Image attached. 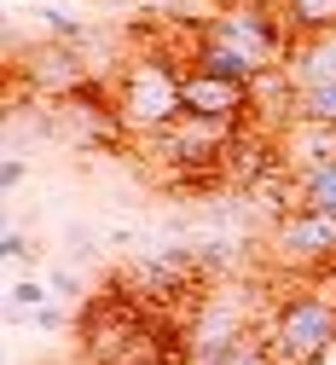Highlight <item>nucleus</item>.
Masks as SVG:
<instances>
[{
    "label": "nucleus",
    "mask_w": 336,
    "mask_h": 365,
    "mask_svg": "<svg viewBox=\"0 0 336 365\" xmlns=\"http://www.w3.org/2000/svg\"><path fill=\"white\" fill-rule=\"evenodd\" d=\"M0 255H6L12 267H24V261H35V244H29V238L18 232V226H12V232H6V238H0Z\"/></svg>",
    "instance_id": "2eb2a0df"
},
{
    "label": "nucleus",
    "mask_w": 336,
    "mask_h": 365,
    "mask_svg": "<svg viewBox=\"0 0 336 365\" xmlns=\"http://www.w3.org/2000/svg\"><path fill=\"white\" fill-rule=\"evenodd\" d=\"M278 18L290 35H330L336 29V0H278Z\"/></svg>",
    "instance_id": "9d476101"
},
{
    "label": "nucleus",
    "mask_w": 336,
    "mask_h": 365,
    "mask_svg": "<svg viewBox=\"0 0 336 365\" xmlns=\"http://www.w3.org/2000/svg\"><path fill=\"white\" fill-rule=\"evenodd\" d=\"M146 325H151V307L139 302V296H128V290L111 279L105 290H93V296L76 307V359H81V365H111Z\"/></svg>",
    "instance_id": "423d86ee"
},
{
    "label": "nucleus",
    "mask_w": 336,
    "mask_h": 365,
    "mask_svg": "<svg viewBox=\"0 0 336 365\" xmlns=\"http://www.w3.org/2000/svg\"><path fill=\"white\" fill-rule=\"evenodd\" d=\"M267 261L290 279H325L336 261V215L325 209H284L267 226Z\"/></svg>",
    "instance_id": "0eeeda50"
},
{
    "label": "nucleus",
    "mask_w": 336,
    "mask_h": 365,
    "mask_svg": "<svg viewBox=\"0 0 336 365\" xmlns=\"http://www.w3.org/2000/svg\"><path fill=\"white\" fill-rule=\"evenodd\" d=\"M284 76L296 81V93H302V87L336 81V29L330 35H296L290 41V58H284Z\"/></svg>",
    "instance_id": "6e6552de"
},
{
    "label": "nucleus",
    "mask_w": 336,
    "mask_h": 365,
    "mask_svg": "<svg viewBox=\"0 0 336 365\" xmlns=\"http://www.w3.org/2000/svg\"><path fill=\"white\" fill-rule=\"evenodd\" d=\"M296 116L302 122H325V128H336V81H325V87H302L296 93ZM290 116V122H296Z\"/></svg>",
    "instance_id": "ddd939ff"
},
{
    "label": "nucleus",
    "mask_w": 336,
    "mask_h": 365,
    "mask_svg": "<svg viewBox=\"0 0 336 365\" xmlns=\"http://www.w3.org/2000/svg\"><path fill=\"white\" fill-rule=\"evenodd\" d=\"M267 296L261 290H250V284H238V279H209L203 284V296L185 307V319H180V331H185V354H215V348H226V342H238V336H250V331H261L267 325Z\"/></svg>",
    "instance_id": "20e7f679"
},
{
    "label": "nucleus",
    "mask_w": 336,
    "mask_h": 365,
    "mask_svg": "<svg viewBox=\"0 0 336 365\" xmlns=\"http://www.w3.org/2000/svg\"><path fill=\"white\" fill-rule=\"evenodd\" d=\"M46 284H53V290H58L64 302H76V307H81V302L93 296V290L81 284V272H70V267H53V272H46Z\"/></svg>",
    "instance_id": "4468645a"
},
{
    "label": "nucleus",
    "mask_w": 336,
    "mask_h": 365,
    "mask_svg": "<svg viewBox=\"0 0 336 365\" xmlns=\"http://www.w3.org/2000/svg\"><path fill=\"white\" fill-rule=\"evenodd\" d=\"M105 93H111L116 122L128 128L133 145L157 140L163 128H174L185 116V105H180V64L163 47H151V41H139V47L105 76Z\"/></svg>",
    "instance_id": "f257e3e1"
},
{
    "label": "nucleus",
    "mask_w": 336,
    "mask_h": 365,
    "mask_svg": "<svg viewBox=\"0 0 336 365\" xmlns=\"http://www.w3.org/2000/svg\"><path fill=\"white\" fill-rule=\"evenodd\" d=\"M41 307H53V284H41V279H18V284L6 290V319H12V325H24V319L41 313Z\"/></svg>",
    "instance_id": "f8f14e48"
},
{
    "label": "nucleus",
    "mask_w": 336,
    "mask_h": 365,
    "mask_svg": "<svg viewBox=\"0 0 336 365\" xmlns=\"http://www.w3.org/2000/svg\"><path fill=\"white\" fill-rule=\"evenodd\" d=\"M261 331H267L273 365H325V354L336 348V290L319 279L290 284L267 307Z\"/></svg>",
    "instance_id": "f03ea898"
},
{
    "label": "nucleus",
    "mask_w": 336,
    "mask_h": 365,
    "mask_svg": "<svg viewBox=\"0 0 336 365\" xmlns=\"http://www.w3.org/2000/svg\"><path fill=\"white\" fill-rule=\"evenodd\" d=\"M319 284H330V290H336V261H330V272H325V279H319Z\"/></svg>",
    "instance_id": "f3484780"
},
{
    "label": "nucleus",
    "mask_w": 336,
    "mask_h": 365,
    "mask_svg": "<svg viewBox=\"0 0 336 365\" xmlns=\"http://www.w3.org/2000/svg\"><path fill=\"white\" fill-rule=\"evenodd\" d=\"M6 76H18L41 105H64L87 87H99L105 76L87 64V47L76 41H53V35H35V41H18V29L6 35Z\"/></svg>",
    "instance_id": "7ed1b4c3"
},
{
    "label": "nucleus",
    "mask_w": 336,
    "mask_h": 365,
    "mask_svg": "<svg viewBox=\"0 0 336 365\" xmlns=\"http://www.w3.org/2000/svg\"><path fill=\"white\" fill-rule=\"evenodd\" d=\"M215 41H226L232 53H244L255 70H278L290 58V29L278 18V0H215V12L198 18Z\"/></svg>",
    "instance_id": "39448f33"
},
{
    "label": "nucleus",
    "mask_w": 336,
    "mask_h": 365,
    "mask_svg": "<svg viewBox=\"0 0 336 365\" xmlns=\"http://www.w3.org/2000/svg\"><path fill=\"white\" fill-rule=\"evenodd\" d=\"M24 174H29V163H24L18 151H12L6 163H0V186H6V192H18V186H24Z\"/></svg>",
    "instance_id": "dca6fc26"
},
{
    "label": "nucleus",
    "mask_w": 336,
    "mask_h": 365,
    "mask_svg": "<svg viewBox=\"0 0 336 365\" xmlns=\"http://www.w3.org/2000/svg\"><path fill=\"white\" fill-rule=\"evenodd\" d=\"M185 365H273V348H267V331H250L215 354H185Z\"/></svg>",
    "instance_id": "9b49d317"
},
{
    "label": "nucleus",
    "mask_w": 336,
    "mask_h": 365,
    "mask_svg": "<svg viewBox=\"0 0 336 365\" xmlns=\"http://www.w3.org/2000/svg\"><path fill=\"white\" fill-rule=\"evenodd\" d=\"M290 197H296V209H325V215H336V157L307 163V168H290Z\"/></svg>",
    "instance_id": "1a4fd4ad"
}]
</instances>
